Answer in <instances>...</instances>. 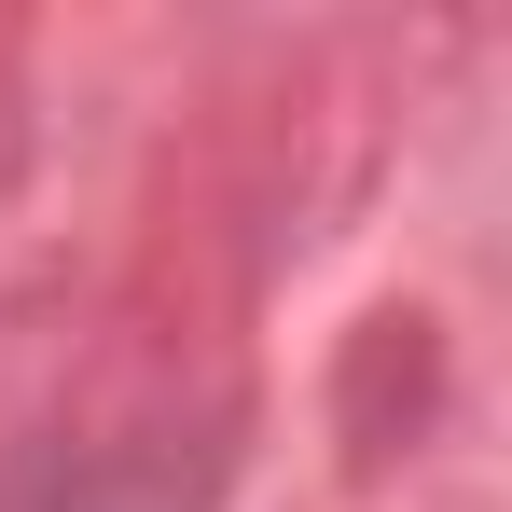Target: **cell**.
<instances>
[{
	"mask_svg": "<svg viewBox=\"0 0 512 512\" xmlns=\"http://www.w3.org/2000/svg\"><path fill=\"white\" fill-rule=\"evenodd\" d=\"M56 512H167V499H153V485H70Z\"/></svg>",
	"mask_w": 512,
	"mask_h": 512,
	"instance_id": "obj_1",
	"label": "cell"
}]
</instances>
